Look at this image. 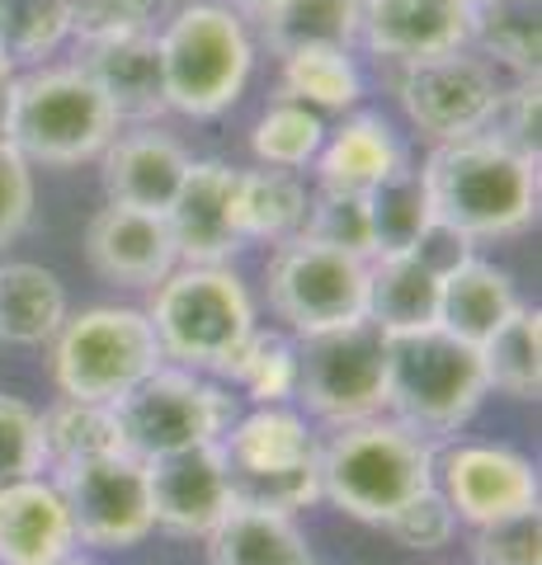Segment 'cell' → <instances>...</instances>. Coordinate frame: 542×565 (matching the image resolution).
<instances>
[{"instance_id":"cell-6","label":"cell","mask_w":542,"mask_h":565,"mask_svg":"<svg viewBox=\"0 0 542 565\" xmlns=\"http://www.w3.org/2000/svg\"><path fill=\"white\" fill-rule=\"evenodd\" d=\"M387 340V415L419 438H448L491 396L477 344L444 326H419Z\"/></svg>"},{"instance_id":"cell-26","label":"cell","mask_w":542,"mask_h":565,"mask_svg":"<svg viewBox=\"0 0 542 565\" xmlns=\"http://www.w3.org/2000/svg\"><path fill=\"white\" fill-rule=\"evenodd\" d=\"M66 321L62 278L29 259L0 264V340L6 344H52Z\"/></svg>"},{"instance_id":"cell-7","label":"cell","mask_w":542,"mask_h":565,"mask_svg":"<svg viewBox=\"0 0 542 565\" xmlns=\"http://www.w3.org/2000/svg\"><path fill=\"white\" fill-rule=\"evenodd\" d=\"M161 363V340L137 307H85L52 334V382L72 401L114 405Z\"/></svg>"},{"instance_id":"cell-43","label":"cell","mask_w":542,"mask_h":565,"mask_svg":"<svg viewBox=\"0 0 542 565\" xmlns=\"http://www.w3.org/2000/svg\"><path fill=\"white\" fill-rule=\"evenodd\" d=\"M406 255H415V259L425 264L429 274L448 278L453 269H463L467 259H477V241H471V236H463L458 226H448V222H439V217H434V222L425 226V232L415 236V245H411Z\"/></svg>"},{"instance_id":"cell-22","label":"cell","mask_w":542,"mask_h":565,"mask_svg":"<svg viewBox=\"0 0 542 565\" xmlns=\"http://www.w3.org/2000/svg\"><path fill=\"white\" fill-rule=\"evenodd\" d=\"M396 166H406L401 141L382 114H354L340 132H326L317 151V189L373 193Z\"/></svg>"},{"instance_id":"cell-44","label":"cell","mask_w":542,"mask_h":565,"mask_svg":"<svg viewBox=\"0 0 542 565\" xmlns=\"http://www.w3.org/2000/svg\"><path fill=\"white\" fill-rule=\"evenodd\" d=\"M274 6H278V0H232V10H236V14L246 10V14H255V20H259L265 10H274Z\"/></svg>"},{"instance_id":"cell-42","label":"cell","mask_w":542,"mask_h":565,"mask_svg":"<svg viewBox=\"0 0 542 565\" xmlns=\"http://www.w3.org/2000/svg\"><path fill=\"white\" fill-rule=\"evenodd\" d=\"M72 6V39H104V33H124L151 24V0H66Z\"/></svg>"},{"instance_id":"cell-36","label":"cell","mask_w":542,"mask_h":565,"mask_svg":"<svg viewBox=\"0 0 542 565\" xmlns=\"http://www.w3.org/2000/svg\"><path fill=\"white\" fill-rule=\"evenodd\" d=\"M297 236L330 245V250H344V255H359V259H373L369 199L363 193H336V189L307 193V217Z\"/></svg>"},{"instance_id":"cell-20","label":"cell","mask_w":542,"mask_h":565,"mask_svg":"<svg viewBox=\"0 0 542 565\" xmlns=\"http://www.w3.org/2000/svg\"><path fill=\"white\" fill-rule=\"evenodd\" d=\"M66 556H76V527L57 481L29 476L0 486V565H57Z\"/></svg>"},{"instance_id":"cell-28","label":"cell","mask_w":542,"mask_h":565,"mask_svg":"<svg viewBox=\"0 0 542 565\" xmlns=\"http://www.w3.org/2000/svg\"><path fill=\"white\" fill-rule=\"evenodd\" d=\"M486 392H500L510 401H538L542 392V311L514 307L491 340L477 344Z\"/></svg>"},{"instance_id":"cell-16","label":"cell","mask_w":542,"mask_h":565,"mask_svg":"<svg viewBox=\"0 0 542 565\" xmlns=\"http://www.w3.org/2000/svg\"><path fill=\"white\" fill-rule=\"evenodd\" d=\"M76 66L99 85V95L109 99L118 122H156L161 114H170L161 47H156L151 24L104 33V39H85Z\"/></svg>"},{"instance_id":"cell-37","label":"cell","mask_w":542,"mask_h":565,"mask_svg":"<svg viewBox=\"0 0 542 565\" xmlns=\"http://www.w3.org/2000/svg\"><path fill=\"white\" fill-rule=\"evenodd\" d=\"M47 452H43V419L33 405L0 396V486L43 476Z\"/></svg>"},{"instance_id":"cell-14","label":"cell","mask_w":542,"mask_h":565,"mask_svg":"<svg viewBox=\"0 0 542 565\" xmlns=\"http://www.w3.org/2000/svg\"><path fill=\"white\" fill-rule=\"evenodd\" d=\"M147 486H151L156 527H166L174 537H208L236 504L222 444H199V448L151 457Z\"/></svg>"},{"instance_id":"cell-24","label":"cell","mask_w":542,"mask_h":565,"mask_svg":"<svg viewBox=\"0 0 542 565\" xmlns=\"http://www.w3.org/2000/svg\"><path fill=\"white\" fill-rule=\"evenodd\" d=\"M208 565H317L311 546L288 514L232 504L213 533H208Z\"/></svg>"},{"instance_id":"cell-31","label":"cell","mask_w":542,"mask_h":565,"mask_svg":"<svg viewBox=\"0 0 542 565\" xmlns=\"http://www.w3.org/2000/svg\"><path fill=\"white\" fill-rule=\"evenodd\" d=\"M369 199V232H373V259L378 255H401L411 250L415 236L434 222V207H429V193L419 170L411 166H396L387 180H382Z\"/></svg>"},{"instance_id":"cell-9","label":"cell","mask_w":542,"mask_h":565,"mask_svg":"<svg viewBox=\"0 0 542 565\" xmlns=\"http://www.w3.org/2000/svg\"><path fill=\"white\" fill-rule=\"evenodd\" d=\"M114 419H118L124 452L151 462V457H166L180 448L217 444L232 429L236 415H232V396L208 382L203 373L161 363L128 396L114 401Z\"/></svg>"},{"instance_id":"cell-46","label":"cell","mask_w":542,"mask_h":565,"mask_svg":"<svg viewBox=\"0 0 542 565\" xmlns=\"http://www.w3.org/2000/svg\"><path fill=\"white\" fill-rule=\"evenodd\" d=\"M57 565H95V561H85V556H66V561H57Z\"/></svg>"},{"instance_id":"cell-27","label":"cell","mask_w":542,"mask_h":565,"mask_svg":"<svg viewBox=\"0 0 542 565\" xmlns=\"http://www.w3.org/2000/svg\"><path fill=\"white\" fill-rule=\"evenodd\" d=\"M363 0H278L259 14V33L274 57H293L307 47H354Z\"/></svg>"},{"instance_id":"cell-12","label":"cell","mask_w":542,"mask_h":565,"mask_svg":"<svg viewBox=\"0 0 542 565\" xmlns=\"http://www.w3.org/2000/svg\"><path fill=\"white\" fill-rule=\"evenodd\" d=\"M66 500V514L76 527V546H99V552H128L156 533L147 462L132 452H109L95 462L66 467L52 476Z\"/></svg>"},{"instance_id":"cell-41","label":"cell","mask_w":542,"mask_h":565,"mask_svg":"<svg viewBox=\"0 0 542 565\" xmlns=\"http://www.w3.org/2000/svg\"><path fill=\"white\" fill-rule=\"evenodd\" d=\"M538 122H542V99H538V76H519L510 90L500 95V109L491 118V128L500 141H510L514 151L538 161Z\"/></svg>"},{"instance_id":"cell-17","label":"cell","mask_w":542,"mask_h":565,"mask_svg":"<svg viewBox=\"0 0 542 565\" xmlns=\"http://www.w3.org/2000/svg\"><path fill=\"white\" fill-rule=\"evenodd\" d=\"M359 43L396 66L471 43L467 0H363Z\"/></svg>"},{"instance_id":"cell-2","label":"cell","mask_w":542,"mask_h":565,"mask_svg":"<svg viewBox=\"0 0 542 565\" xmlns=\"http://www.w3.org/2000/svg\"><path fill=\"white\" fill-rule=\"evenodd\" d=\"M434 444L396 419H359L330 429L317 452L321 500L359 523H387L406 500L434 486Z\"/></svg>"},{"instance_id":"cell-18","label":"cell","mask_w":542,"mask_h":565,"mask_svg":"<svg viewBox=\"0 0 542 565\" xmlns=\"http://www.w3.org/2000/svg\"><path fill=\"white\" fill-rule=\"evenodd\" d=\"M85 259L114 288H156L180 264L166 217L118 203L99 207L85 226Z\"/></svg>"},{"instance_id":"cell-3","label":"cell","mask_w":542,"mask_h":565,"mask_svg":"<svg viewBox=\"0 0 542 565\" xmlns=\"http://www.w3.org/2000/svg\"><path fill=\"white\" fill-rule=\"evenodd\" d=\"M147 321L161 340V353L189 373H217L255 334V302L226 264H174L151 288Z\"/></svg>"},{"instance_id":"cell-21","label":"cell","mask_w":542,"mask_h":565,"mask_svg":"<svg viewBox=\"0 0 542 565\" xmlns=\"http://www.w3.org/2000/svg\"><path fill=\"white\" fill-rule=\"evenodd\" d=\"M226 471L236 476H265V471H297L317 467V434L307 429V419L288 411V405H255L251 415L232 419V429L222 438Z\"/></svg>"},{"instance_id":"cell-11","label":"cell","mask_w":542,"mask_h":565,"mask_svg":"<svg viewBox=\"0 0 542 565\" xmlns=\"http://www.w3.org/2000/svg\"><path fill=\"white\" fill-rule=\"evenodd\" d=\"M504 85L496 76L491 57L477 52H439V57H419L396 71V99L406 109L411 128L429 141H453L486 132L500 109Z\"/></svg>"},{"instance_id":"cell-34","label":"cell","mask_w":542,"mask_h":565,"mask_svg":"<svg viewBox=\"0 0 542 565\" xmlns=\"http://www.w3.org/2000/svg\"><path fill=\"white\" fill-rule=\"evenodd\" d=\"M226 377H232L241 392H246L255 405H284L297 396V340L288 330H259L241 353L226 367Z\"/></svg>"},{"instance_id":"cell-32","label":"cell","mask_w":542,"mask_h":565,"mask_svg":"<svg viewBox=\"0 0 542 565\" xmlns=\"http://www.w3.org/2000/svg\"><path fill=\"white\" fill-rule=\"evenodd\" d=\"M363 95V76L344 47H307L284 57V99L307 109H354Z\"/></svg>"},{"instance_id":"cell-23","label":"cell","mask_w":542,"mask_h":565,"mask_svg":"<svg viewBox=\"0 0 542 565\" xmlns=\"http://www.w3.org/2000/svg\"><path fill=\"white\" fill-rule=\"evenodd\" d=\"M439 288L444 278L429 274L415 255H378L369 259V307L363 321L378 326L382 334L439 326Z\"/></svg>"},{"instance_id":"cell-15","label":"cell","mask_w":542,"mask_h":565,"mask_svg":"<svg viewBox=\"0 0 542 565\" xmlns=\"http://www.w3.org/2000/svg\"><path fill=\"white\" fill-rule=\"evenodd\" d=\"M236 180L241 170L226 161H189L184 184L166 207L180 264H226L236 250H246L236 222Z\"/></svg>"},{"instance_id":"cell-29","label":"cell","mask_w":542,"mask_h":565,"mask_svg":"<svg viewBox=\"0 0 542 565\" xmlns=\"http://www.w3.org/2000/svg\"><path fill=\"white\" fill-rule=\"evenodd\" d=\"M307 217V184L293 170H241L236 180V222L241 236L251 241H288L302 232Z\"/></svg>"},{"instance_id":"cell-13","label":"cell","mask_w":542,"mask_h":565,"mask_svg":"<svg viewBox=\"0 0 542 565\" xmlns=\"http://www.w3.org/2000/svg\"><path fill=\"white\" fill-rule=\"evenodd\" d=\"M434 486L448 500L453 519L471 527L538 509V467L500 444H458L434 457Z\"/></svg>"},{"instance_id":"cell-25","label":"cell","mask_w":542,"mask_h":565,"mask_svg":"<svg viewBox=\"0 0 542 565\" xmlns=\"http://www.w3.org/2000/svg\"><path fill=\"white\" fill-rule=\"evenodd\" d=\"M514 307H519L514 278L486 259H467L439 288V326L467 344L491 340V334L514 316Z\"/></svg>"},{"instance_id":"cell-35","label":"cell","mask_w":542,"mask_h":565,"mask_svg":"<svg viewBox=\"0 0 542 565\" xmlns=\"http://www.w3.org/2000/svg\"><path fill=\"white\" fill-rule=\"evenodd\" d=\"M72 39L66 0H0V43L10 62H43Z\"/></svg>"},{"instance_id":"cell-19","label":"cell","mask_w":542,"mask_h":565,"mask_svg":"<svg viewBox=\"0 0 542 565\" xmlns=\"http://www.w3.org/2000/svg\"><path fill=\"white\" fill-rule=\"evenodd\" d=\"M99 166H104V193H109V203L166 217V207L174 203V193L184 184L189 151L170 132H156L151 122H142L137 132H118L99 151Z\"/></svg>"},{"instance_id":"cell-38","label":"cell","mask_w":542,"mask_h":565,"mask_svg":"<svg viewBox=\"0 0 542 565\" xmlns=\"http://www.w3.org/2000/svg\"><path fill=\"white\" fill-rule=\"evenodd\" d=\"M471 565H542V514L523 509L514 519L471 527Z\"/></svg>"},{"instance_id":"cell-10","label":"cell","mask_w":542,"mask_h":565,"mask_svg":"<svg viewBox=\"0 0 542 565\" xmlns=\"http://www.w3.org/2000/svg\"><path fill=\"white\" fill-rule=\"evenodd\" d=\"M297 401L311 419L359 424L387 415V340L369 321L297 340Z\"/></svg>"},{"instance_id":"cell-33","label":"cell","mask_w":542,"mask_h":565,"mask_svg":"<svg viewBox=\"0 0 542 565\" xmlns=\"http://www.w3.org/2000/svg\"><path fill=\"white\" fill-rule=\"evenodd\" d=\"M321 141H326L321 114L307 109V104H297V99H284V95H278L251 128L255 161L269 166V170H293V174L317 161Z\"/></svg>"},{"instance_id":"cell-5","label":"cell","mask_w":542,"mask_h":565,"mask_svg":"<svg viewBox=\"0 0 542 565\" xmlns=\"http://www.w3.org/2000/svg\"><path fill=\"white\" fill-rule=\"evenodd\" d=\"M0 137L29 166L66 170L81 161H99V151L118 137V114L76 62L39 66L29 76H14Z\"/></svg>"},{"instance_id":"cell-4","label":"cell","mask_w":542,"mask_h":565,"mask_svg":"<svg viewBox=\"0 0 542 565\" xmlns=\"http://www.w3.org/2000/svg\"><path fill=\"white\" fill-rule=\"evenodd\" d=\"M166 71V109L184 118H217L246 95L255 43L241 14L217 0H184L156 33Z\"/></svg>"},{"instance_id":"cell-45","label":"cell","mask_w":542,"mask_h":565,"mask_svg":"<svg viewBox=\"0 0 542 565\" xmlns=\"http://www.w3.org/2000/svg\"><path fill=\"white\" fill-rule=\"evenodd\" d=\"M0 76H14V62H10V52H6V43H0Z\"/></svg>"},{"instance_id":"cell-39","label":"cell","mask_w":542,"mask_h":565,"mask_svg":"<svg viewBox=\"0 0 542 565\" xmlns=\"http://www.w3.org/2000/svg\"><path fill=\"white\" fill-rule=\"evenodd\" d=\"M382 527H387V537L401 552H439V546H448V537L458 533V519H453L439 486H429V490H419L415 500L401 504Z\"/></svg>"},{"instance_id":"cell-8","label":"cell","mask_w":542,"mask_h":565,"mask_svg":"<svg viewBox=\"0 0 542 565\" xmlns=\"http://www.w3.org/2000/svg\"><path fill=\"white\" fill-rule=\"evenodd\" d=\"M265 292L293 340L344 330L363 321V307H369V259L330 250L307 236H288L274 245L265 264Z\"/></svg>"},{"instance_id":"cell-30","label":"cell","mask_w":542,"mask_h":565,"mask_svg":"<svg viewBox=\"0 0 542 565\" xmlns=\"http://www.w3.org/2000/svg\"><path fill=\"white\" fill-rule=\"evenodd\" d=\"M39 419H43V452H47V467L52 471H66V467L95 462V457L124 452L114 405L62 396L57 405H47Z\"/></svg>"},{"instance_id":"cell-40","label":"cell","mask_w":542,"mask_h":565,"mask_svg":"<svg viewBox=\"0 0 542 565\" xmlns=\"http://www.w3.org/2000/svg\"><path fill=\"white\" fill-rule=\"evenodd\" d=\"M33 222V170L20 151L0 137V250L14 245Z\"/></svg>"},{"instance_id":"cell-1","label":"cell","mask_w":542,"mask_h":565,"mask_svg":"<svg viewBox=\"0 0 542 565\" xmlns=\"http://www.w3.org/2000/svg\"><path fill=\"white\" fill-rule=\"evenodd\" d=\"M434 217L471 241H500L529 232L538 217V161L496 132L434 141L419 166Z\"/></svg>"}]
</instances>
